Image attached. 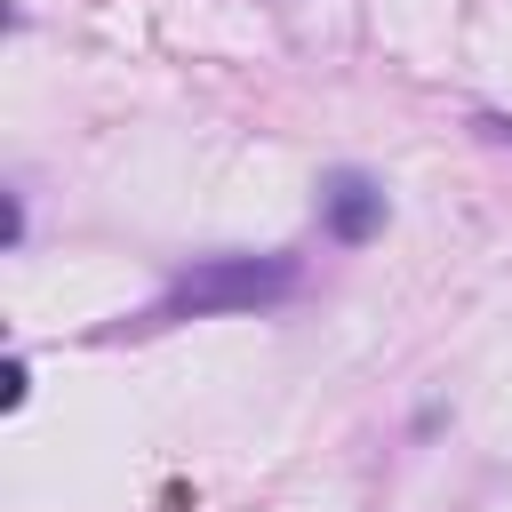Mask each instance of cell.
Wrapping results in <instances>:
<instances>
[{"label": "cell", "instance_id": "1", "mask_svg": "<svg viewBox=\"0 0 512 512\" xmlns=\"http://www.w3.org/2000/svg\"><path fill=\"white\" fill-rule=\"evenodd\" d=\"M296 288V256H208L176 272L152 304V320H208V312H256Z\"/></svg>", "mask_w": 512, "mask_h": 512}, {"label": "cell", "instance_id": "2", "mask_svg": "<svg viewBox=\"0 0 512 512\" xmlns=\"http://www.w3.org/2000/svg\"><path fill=\"white\" fill-rule=\"evenodd\" d=\"M320 216H328L336 240H368V232L384 224V192H376L360 168H336V176L320 184Z\"/></svg>", "mask_w": 512, "mask_h": 512}, {"label": "cell", "instance_id": "3", "mask_svg": "<svg viewBox=\"0 0 512 512\" xmlns=\"http://www.w3.org/2000/svg\"><path fill=\"white\" fill-rule=\"evenodd\" d=\"M16 400H24V360H8V368H0V408H16Z\"/></svg>", "mask_w": 512, "mask_h": 512}]
</instances>
